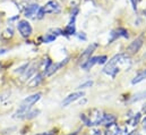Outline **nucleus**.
<instances>
[{"label":"nucleus","instance_id":"9d476101","mask_svg":"<svg viewBox=\"0 0 146 135\" xmlns=\"http://www.w3.org/2000/svg\"><path fill=\"white\" fill-rule=\"evenodd\" d=\"M115 116H113V115H111V114H106V115H103L102 116V119H101V124L102 125H106V126H108V125H112V124H114L115 123Z\"/></svg>","mask_w":146,"mask_h":135},{"label":"nucleus","instance_id":"1a4fd4ad","mask_svg":"<svg viewBox=\"0 0 146 135\" xmlns=\"http://www.w3.org/2000/svg\"><path fill=\"white\" fill-rule=\"evenodd\" d=\"M40 9V6L37 3H33V5H30L27 7V9L25 10V16L26 17H34L35 15H37V11Z\"/></svg>","mask_w":146,"mask_h":135},{"label":"nucleus","instance_id":"b1692460","mask_svg":"<svg viewBox=\"0 0 146 135\" xmlns=\"http://www.w3.org/2000/svg\"><path fill=\"white\" fill-rule=\"evenodd\" d=\"M143 128H144V130L146 131V118L144 119V120H143Z\"/></svg>","mask_w":146,"mask_h":135},{"label":"nucleus","instance_id":"dca6fc26","mask_svg":"<svg viewBox=\"0 0 146 135\" xmlns=\"http://www.w3.org/2000/svg\"><path fill=\"white\" fill-rule=\"evenodd\" d=\"M34 72H35V65H33L32 67H30V68H29V70H26V72L24 73V75H23V78H24V80L29 78V77H30V76H31V75H32Z\"/></svg>","mask_w":146,"mask_h":135},{"label":"nucleus","instance_id":"0eeeda50","mask_svg":"<svg viewBox=\"0 0 146 135\" xmlns=\"http://www.w3.org/2000/svg\"><path fill=\"white\" fill-rule=\"evenodd\" d=\"M67 63H68V58L65 59V60H62V61H60V63H58V64H51L50 67L44 70V75H45V76H50V75L54 74L57 70H59L61 67H64Z\"/></svg>","mask_w":146,"mask_h":135},{"label":"nucleus","instance_id":"bb28decb","mask_svg":"<svg viewBox=\"0 0 146 135\" xmlns=\"http://www.w3.org/2000/svg\"><path fill=\"white\" fill-rule=\"evenodd\" d=\"M144 14H145V16H146V10H144Z\"/></svg>","mask_w":146,"mask_h":135},{"label":"nucleus","instance_id":"aec40b11","mask_svg":"<svg viewBox=\"0 0 146 135\" xmlns=\"http://www.w3.org/2000/svg\"><path fill=\"white\" fill-rule=\"evenodd\" d=\"M92 85H93V82H92V81H88V82H86V83H84V84L79 85V86H78V89L83 90V89H87V88H91Z\"/></svg>","mask_w":146,"mask_h":135},{"label":"nucleus","instance_id":"20e7f679","mask_svg":"<svg viewBox=\"0 0 146 135\" xmlns=\"http://www.w3.org/2000/svg\"><path fill=\"white\" fill-rule=\"evenodd\" d=\"M42 9H43V11L46 14V13H50V14H58V13H60V10H61V7H60V5L56 1V0H50V1H48L43 7H41Z\"/></svg>","mask_w":146,"mask_h":135},{"label":"nucleus","instance_id":"f257e3e1","mask_svg":"<svg viewBox=\"0 0 146 135\" xmlns=\"http://www.w3.org/2000/svg\"><path fill=\"white\" fill-rule=\"evenodd\" d=\"M41 97H42V93H35V94H32V96L27 97L26 99H24L22 101V103H21L18 110L15 112V116L14 117H16V118L17 117H25V115L29 112V110L31 109V107L34 103H36L41 99Z\"/></svg>","mask_w":146,"mask_h":135},{"label":"nucleus","instance_id":"f3484780","mask_svg":"<svg viewBox=\"0 0 146 135\" xmlns=\"http://www.w3.org/2000/svg\"><path fill=\"white\" fill-rule=\"evenodd\" d=\"M146 98V91L145 92H141V93H137L134 98H133V102L135 101H139V100H142V99H145Z\"/></svg>","mask_w":146,"mask_h":135},{"label":"nucleus","instance_id":"f8f14e48","mask_svg":"<svg viewBox=\"0 0 146 135\" xmlns=\"http://www.w3.org/2000/svg\"><path fill=\"white\" fill-rule=\"evenodd\" d=\"M42 81H43V74H37L36 76H34L33 78H31V81L29 82V86L30 88H35Z\"/></svg>","mask_w":146,"mask_h":135},{"label":"nucleus","instance_id":"4468645a","mask_svg":"<svg viewBox=\"0 0 146 135\" xmlns=\"http://www.w3.org/2000/svg\"><path fill=\"white\" fill-rule=\"evenodd\" d=\"M144 80H146V69H144L143 72H141L134 80H133V84H137V83H141L142 81H144Z\"/></svg>","mask_w":146,"mask_h":135},{"label":"nucleus","instance_id":"2eb2a0df","mask_svg":"<svg viewBox=\"0 0 146 135\" xmlns=\"http://www.w3.org/2000/svg\"><path fill=\"white\" fill-rule=\"evenodd\" d=\"M57 39V34L54 33H48L44 37H43V42H45V43H50V42H52V41H54Z\"/></svg>","mask_w":146,"mask_h":135},{"label":"nucleus","instance_id":"412c9836","mask_svg":"<svg viewBox=\"0 0 146 135\" xmlns=\"http://www.w3.org/2000/svg\"><path fill=\"white\" fill-rule=\"evenodd\" d=\"M107 60H108V57L107 56H100V57H98V64H100V65L107 63Z\"/></svg>","mask_w":146,"mask_h":135},{"label":"nucleus","instance_id":"ddd939ff","mask_svg":"<svg viewBox=\"0 0 146 135\" xmlns=\"http://www.w3.org/2000/svg\"><path fill=\"white\" fill-rule=\"evenodd\" d=\"M76 32V27H75V17H74L73 19H72V22L66 26V29H65V34H67V35H73L75 34Z\"/></svg>","mask_w":146,"mask_h":135},{"label":"nucleus","instance_id":"6ab92c4d","mask_svg":"<svg viewBox=\"0 0 146 135\" xmlns=\"http://www.w3.org/2000/svg\"><path fill=\"white\" fill-rule=\"evenodd\" d=\"M80 119H82V120H83L87 126H92V125H93V124H92V122H91V119H90L88 117H86L84 114H83V115H80Z\"/></svg>","mask_w":146,"mask_h":135},{"label":"nucleus","instance_id":"9b49d317","mask_svg":"<svg viewBox=\"0 0 146 135\" xmlns=\"http://www.w3.org/2000/svg\"><path fill=\"white\" fill-rule=\"evenodd\" d=\"M95 64H98V57H90L88 59H86L85 61H83L82 64V68L85 70H88L91 67H93Z\"/></svg>","mask_w":146,"mask_h":135},{"label":"nucleus","instance_id":"39448f33","mask_svg":"<svg viewBox=\"0 0 146 135\" xmlns=\"http://www.w3.org/2000/svg\"><path fill=\"white\" fill-rule=\"evenodd\" d=\"M143 43H144L143 36H139V37H137L136 40H134V41H133V42H131V43L128 45V48H127V52H128V53H130V55L137 53V52L139 51V49L142 48Z\"/></svg>","mask_w":146,"mask_h":135},{"label":"nucleus","instance_id":"423d86ee","mask_svg":"<svg viewBox=\"0 0 146 135\" xmlns=\"http://www.w3.org/2000/svg\"><path fill=\"white\" fill-rule=\"evenodd\" d=\"M84 97V92H74L72 94H69L68 97H66L65 98V100L61 102V106L62 107H67V106H69L70 103H73L75 102L76 100H78L79 98H83Z\"/></svg>","mask_w":146,"mask_h":135},{"label":"nucleus","instance_id":"f03ea898","mask_svg":"<svg viewBox=\"0 0 146 135\" xmlns=\"http://www.w3.org/2000/svg\"><path fill=\"white\" fill-rule=\"evenodd\" d=\"M121 57H122V53L115 55L111 60H109V63L107 64V66L103 69V72L106 74L110 75V76L114 77L119 73V66H120V59H121Z\"/></svg>","mask_w":146,"mask_h":135},{"label":"nucleus","instance_id":"5701e85b","mask_svg":"<svg viewBox=\"0 0 146 135\" xmlns=\"http://www.w3.org/2000/svg\"><path fill=\"white\" fill-rule=\"evenodd\" d=\"M38 135H53V133L52 132H48V133H41V134Z\"/></svg>","mask_w":146,"mask_h":135},{"label":"nucleus","instance_id":"a211bd4d","mask_svg":"<svg viewBox=\"0 0 146 135\" xmlns=\"http://www.w3.org/2000/svg\"><path fill=\"white\" fill-rule=\"evenodd\" d=\"M37 114H38V110H33V111H29L26 115H25V118L26 119H32L34 117H36Z\"/></svg>","mask_w":146,"mask_h":135},{"label":"nucleus","instance_id":"7ed1b4c3","mask_svg":"<svg viewBox=\"0 0 146 135\" xmlns=\"http://www.w3.org/2000/svg\"><path fill=\"white\" fill-rule=\"evenodd\" d=\"M17 29H18L21 35L24 36V37H29V36L32 34V31H33L31 24H30L27 21H25V19H22V21L18 22Z\"/></svg>","mask_w":146,"mask_h":135},{"label":"nucleus","instance_id":"393cba45","mask_svg":"<svg viewBox=\"0 0 146 135\" xmlns=\"http://www.w3.org/2000/svg\"><path fill=\"white\" fill-rule=\"evenodd\" d=\"M106 135H112V133H111V132H107V133H106Z\"/></svg>","mask_w":146,"mask_h":135},{"label":"nucleus","instance_id":"4be33fe9","mask_svg":"<svg viewBox=\"0 0 146 135\" xmlns=\"http://www.w3.org/2000/svg\"><path fill=\"white\" fill-rule=\"evenodd\" d=\"M10 93H5V94H1L0 96V102H2L3 100H6V99H8V96H9Z\"/></svg>","mask_w":146,"mask_h":135},{"label":"nucleus","instance_id":"cd10ccee","mask_svg":"<svg viewBox=\"0 0 146 135\" xmlns=\"http://www.w3.org/2000/svg\"><path fill=\"white\" fill-rule=\"evenodd\" d=\"M145 57H146V55H145Z\"/></svg>","mask_w":146,"mask_h":135},{"label":"nucleus","instance_id":"a878e982","mask_svg":"<svg viewBox=\"0 0 146 135\" xmlns=\"http://www.w3.org/2000/svg\"><path fill=\"white\" fill-rule=\"evenodd\" d=\"M68 135H77V133H72V134H68Z\"/></svg>","mask_w":146,"mask_h":135},{"label":"nucleus","instance_id":"6e6552de","mask_svg":"<svg viewBox=\"0 0 146 135\" xmlns=\"http://www.w3.org/2000/svg\"><path fill=\"white\" fill-rule=\"evenodd\" d=\"M96 48H98V43H92L91 45H88V47L85 49V51L82 53V56L79 57V60H80V61H85L86 59H88V58L91 57V55L95 51Z\"/></svg>","mask_w":146,"mask_h":135}]
</instances>
